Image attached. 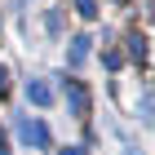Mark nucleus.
<instances>
[{"instance_id":"0eeeda50","label":"nucleus","mask_w":155,"mask_h":155,"mask_svg":"<svg viewBox=\"0 0 155 155\" xmlns=\"http://www.w3.org/2000/svg\"><path fill=\"white\" fill-rule=\"evenodd\" d=\"M45 27H49V31H53V36H58V31H62V13L53 9V13H49V18H45Z\"/></svg>"},{"instance_id":"6e6552de","label":"nucleus","mask_w":155,"mask_h":155,"mask_svg":"<svg viewBox=\"0 0 155 155\" xmlns=\"http://www.w3.org/2000/svg\"><path fill=\"white\" fill-rule=\"evenodd\" d=\"M58 155H84V146H62Z\"/></svg>"},{"instance_id":"9d476101","label":"nucleus","mask_w":155,"mask_h":155,"mask_svg":"<svg viewBox=\"0 0 155 155\" xmlns=\"http://www.w3.org/2000/svg\"><path fill=\"white\" fill-rule=\"evenodd\" d=\"M0 155H9V142H5V133H0Z\"/></svg>"},{"instance_id":"20e7f679","label":"nucleus","mask_w":155,"mask_h":155,"mask_svg":"<svg viewBox=\"0 0 155 155\" xmlns=\"http://www.w3.org/2000/svg\"><path fill=\"white\" fill-rule=\"evenodd\" d=\"M84 58H89V36H75V40H71V53H67V62H71V67H80Z\"/></svg>"},{"instance_id":"1a4fd4ad","label":"nucleus","mask_w":155,"mask_h":155,"mask_svg":"<svg viewBox=\"0 0 155 155\" xmlns=\"http://www.w3.org/2000/svg\"><path fill=\"white\" fill-rule=\"evenodd\" d=\"M5 89H9V71L0 67V93H5Z\"/></svg>"},{"instance_id":"423d86ee","label":"nucleus","mask_w":155,"mask_h":155,"mask_svg":"<svg viewBox=\"0 0 155 155\" xmlns=\"http://www.w3.org/2000/svg\"><path fill=\"white\" fill-rule=\"evenodd\" d=\"M75 9H80V18H97V0H75Z\"/></svg>"},{"instance_id":"39448f33","label":"nucleus","mask_w":155,"mask_h":155,"mask_svg":"<svg viewBox=\"0 0 155 155\" xmlns=\"http://www.w3.org/2000/svg\"><path fill=\"white\" fill-rule=\"evenodd\" d=\"M129 53L137 62H146V36H129Z\"/></svg>"},{"instance_id":"7ed1b4c3","label":"nucleus","mask_w":155,"mask_h":155,"mask_svg":"<svg viewBox=\"0 0 155 155\" xmlns=\"http://www.w3.org/2000/svg\"><path fill=\"white\" fill-rule=\"evenodd\" d=\"M27 102H36V107H49V102H53L49 84H40V80H27Z\"/></svg>"},{"instance_id":"f257e3e1","label":"nucleus","mask_w":155,"mask_h":155,"mask_svg":"<svg viewBox=\"0 0 155 155\" xmlns=\"http://www.w3.org/2000/svg\"><path fill=\"white\" fill-rule=\"evenodd\" d=\"M18 137H22L27 146H49V129L40 120H22V124H18Z\"/></svg>"},{"instance_id":"f03ea898","label":"nucleus","mask_w":155,"mask_h":155,"mask_svg":"<svg viewBox=\"0 0 155 155\" xmlns=\"http://www.w3.org/2000/svg\"><path fill=\"white\" fill-rule=\"evenodd\" d=\"M67 84V102H71V111L75 115H89V89H84L80 80H62Z\"/></svg>"}]
</instances>
